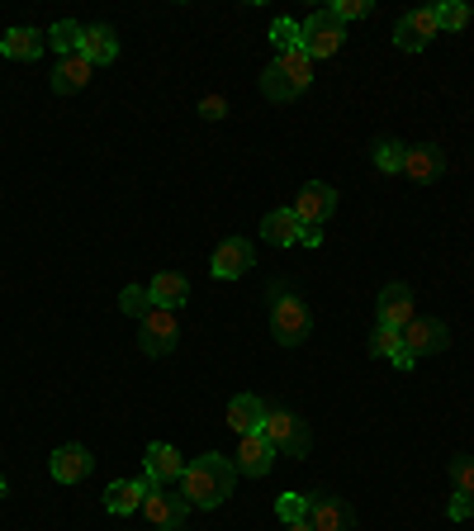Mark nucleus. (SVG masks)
<instances>
[{"label": "nucleus", "instance_id": "1", "mask_svg": "<svg viewBox=\"0 0 474 531\" xmlns=\"http://www.w3.org/2000/svg\"><path fill=\"white\" fill-rule=\"evenodd\" d=\"M237 484V465L233 456H219V451H209V456L190 460L181 475V494L190 508H219L223 498L233 494Z\"/></svg>", "mask_w": 474, "mask_h": 531}, {"label": "nucleus", "instance_id": "2", "mask_svg": "<svg viewBox=\"0 0 474 531\" xmlns=\"http://www.w3.org/2000/svg\"><path fill=\"white\" fill-rule=\"evenodd\" d=\"M271 332L280 347H299V342H309V332H313V318L304 309V299L285 290V280L271 285Z\"/></svg>", "mask_w": 474, "mask_h": 531}, {"label": "nucleus", "instance_id": "3", "mask_svg": "<svg viewBox=\"0 0 474 531\" xmlns=\"http://www.w3.org/2000/svg\"><path fill=\"white\" fill-rule=\"evenodd\" d=\"M261 432H266V441H271L275 451H285V456H294V460H304V456H309V446H313L304 418H294V413H285V408L266 413Z\"/></svg>", "mask_w": 474, "mask_h": 531}, {"label": "nucleus", "instance_id": "4", "mask_svg": "<svg viewBox=\"0 0 474 531\" xmlns=\"http://www.w3.org/2000/svg\"><path fill=\"white\" fill-rule=\"evenodd\" d=\"M299 38H304V53L318 62V57H332L337 48H342V38H347V29L332 19V10H313L304 24H299Z\"/></svg>", "mask_w": 474, "mask_h": 531}, {"label": "nucleus", "instance_id": "5", "mask_svg": "<svg viewBox=\"0 0 474 531\" xmlns=\"http://www.w3.org/2000/svg\"><path fill=\"white\" fill-rule=\"evenodd\" d=\"M143 513H147V522H152L157 531H181L190 503H185V494H171L166 484H152L147 498H143Z\"/></svg>", "mask_w": 474, "mask_h": 531}, {"label": "nucleus", "instance_id": "6", "mask_svg": "<svg viewBox=\"0 0 474 531\" xmlns=\"http://www.w3.org/2000/svg\"><path fill=\"white\" fill-rule=\"evenodd\" d=\"M176 337H181V323L171 309H152L147 318H138V342H143L147 356H166L176 351Z\"/></svg>", "mask_w": 474, "mask_h": 531}, {"label": "nucleus", "instance_id": "7", "mask_svg": "<svg viewBox=\"0 0 474 531\" xmlns=\"http://www.w3.org/2000/svg\"><path fill=\"white\" fill-rule=\"evenodd\" d=\"M437 34H441V24H437V10H432V5H427V10H408V15L394 24V43H399L403 53H422Z\"/></svg>", "mask_w": 474, "mask_h": 531}, {"label": "nucleus", "instance_id": "8", "mask_svg": "<svg viewBox=\"0 0 474 531\" xmlns=\"http://www.w3.org/2000/svg\"><path fill=\"white\" fill-rule=\"evenodd\" d=\"M403 347H408L413 361H422V356H437V351L451 347V332H446V323H437V318H413V323L403 328Z\"/></svg>", "mask_w": 474, "mask_h": 531}, {"label": "nucleus", "instance_id": "9", "mask_svg": "<svg viewBox=\"0 0 474 531\" xmlns=\"http://www.w3.org/2000/svg\"><path fill=\"white\" fill-rule=\"evenodd\" d=\"M294 214H299V223H309V228L328 223L337 214V190L328 181H309L299 190V200H294Z\"/></svg>", "mask_w": 474, "mask_h": 531}, {"label": "nucleus", "instance_id": "10", "mask_svg": "<svg viewBox=\"0 0 474 531\" xmlns=\"http://www.w3.org/2000/svg\"><path fill=\"white\" fill-rule=\"evenodd\" d=\"M237 475L247 479H261L266 470L275 465V446L266 441V432H247V437H237Z\"/></svg>", "mask_w": 474, "mask_h": 531}, {"label": "nucleus", "instance_id": "11", "mask_svg": "<svg viewBox=\"0 0 474 531\" xmlns=\"http://www.w3.org/2000/svg\"><path fill=\"white\" fill-rule=\"evenodd\" d=\"M375 313H380V328H408L413 318H418V309H413V290L408 285H384L380 290V304H375Z\"/></svg>", "mask_w": 474, "mask_h": 531}, {"label": "nucleus", "instance_id": "12", "mask_svg": "<svg viewBox=\"0 0 474 531\" xmlns=\"http://www.w3.org/2000/svg\"><path fill=\"white\" fill-rule=\"evenodd\" d=\"M309 522H313V531H351L356 527V513L337 494H309Z\"/></svg>", "mask_w": 474, "mask_h": 531}, {"label": "nucleus", "instance_id": "13", "mask_svg": "<svg viewBox=\"0 0 474 531\" xmlns=\"http://www.w3.org/2000/svg\"><path fill=\"white\" fill-rule=\"evenodd\" d=\"M48 470H53L57 484H81V479L95 470V456L81 441H72V446H57L53 460H48Z\"/></svg>", "mask_w": 474, "mask_h": 531}, {"label": "nucleus", "instance_id": "14", "mask_svg": "<svg viewBox=\"0 0 474 531\" xmlns=\"http://www.w3.org/2000/svg\"><path fill=\"white\" fill-rule=\"evenodd\" d=\"M252 242L247 238H228L214 247V261H209V271L219 275V280H237V275H247L252 271Z\"/></svg>", "mask_w": 474, "mask_h": 531}, {"label": "nucleus", "instance_id": "15", "mask_svg": "<svg viewBox=\"0 0 474 531\" xmlns=\"http://www.w3.org/2000/svg\"><path fill=\"white\" fill-rule=\"evenodd\" d=\"M441 171H446V152H441L437 143H418L403 152V176H408V181L427 185V181H437Z\"/></svg>", "mask_w": 474, "mask_h": 531}, {"label": "nucleus", "instance_id": "16", "mask_svg": "<svg viewBox=\"0 0 474 531\" xmlns=\"http://www.w3.org/2000/svg\"><path fill=\"white\" fill-rule=\"evenodd\" d=\"M143 460H147V479H152V484H171V479H181L185 465H190V460H185L176 446H166V441H152Z\"/></svg>", "mask_w": 474, "mask_h": 531}, {"label": "nucleus", "instance_id": "17", "mask_svg": "<svg viewBox=\"0 0 474 531\" xmlns=\"http://www.w3.org/2000/svg\"><path fill=\"white\" fill-rule=\"evenodd\" d=\"M81 57H86L91 67H110L114 57H119V34H114L110 24H86V34H81Z\"/></svg>", "mask_w": 474, "mask_h": 531}, {"label": "nucleus", "instance_id": "18", "mask_svg": "<svg viewBox=\"0 0 474 531\" xmlns=\"http://www.w3.org/2000/svg\"><path fill=\"white\" fill-rule=\"evenodd\" d=\"M304 228H309V223H299V214H294V209H271V214L261 219V238L275 242V247H299Z\"/></svg>", "mask_w": 474, "mask_h": 531}, {"label": "nucleus", "instance_id": "19", "mask_svg": "<svg viewBox=\"0 0 474 531\" xmlns=\"http://www.w3.org/2000/svg\"><path fill=\"white\" fill-rule=\"evenodd\" d=\"M147 489H152V479H119V484H110V489H105V513H114V517L138 513Z\"/></svg>", "mask_w": 474, "mask_h": 531}, {"label": "nucleus", "instance_id": "20", "mask_svg": "<svg viewBox=\"0 0 474 531\" xmlns=\"http://www.w3.org/2000/svg\"><path fill=\"white\" fill-rule=\"evenodd\" d=\"M147 294H152V309H181V304H190V280H185L181 271H162L152 285H147Z\"/></svg>", "mask_w": 474, "mask_h": 531}, {"label": "nucleus", "instance_id": "21", "mask_svg": "<svg viewBox=\"0 0 474 531\" xmlns=\"http://www.w3.org/2000/svg\"><path fill=\"white\" fill-rule=\"evenodd\" d=\"M266 413H271V408H266V403L256 399V394H237L233 403H228V427H233L237 437H247V432H261V422H266Z\"/></svg>", "mask_w": 474, "mask_h": 531}, {"label": "nucleus", "instance_id": "22", "mask_svg": "<svg viewBox=\"0 0 474 531\" xmlns=\"http://www.w3.org/2000/svg\"><path fill=\"white\" fill-rule=\"evenodd\" d=\"M48 48V34H38V29H5L0 38V53L15 57V62H38Z\"/></svg>", "mask_w": 474, "mask_h": 531}, {"label": "nucleus", "instance_id": "23", "mask_svg": "<svg viewBox=\"0 0 474 531\" xmlns=\"http://www.w3.org/2000/svg\"><path fill=\"white\" fill-rule=\"evenodd\" d=\"M91 72H95V67H91V62H86L81 53L62 57V62L53 67V91H57V95H76V91H86Z\"/></svg>", "mask_w": 474, "mask_h": 531}, {"label": "nucleus", "instance_id": "24", "mask_svg": "<svg viewBox=\"0 0 474 531\" xmlns=\"http://www.w3.org/2000/svg\"><path fill=\"white\" fill-rule=\"evenodd\" d=\"M370 356H389L399 370L418 366V361L408 356V347H403V332L399 328H375V337H370Z\"/></svg>", "mask_w": 474, "mask_h": 531}, {"label": "nucleus", "instance_id": "25", "mask_svg": "<svg viewBox=\"0 0 474 531\" xmlns=\"http://www.w3.org/2000/svg\"><path fill=\"white\" fill-rule=\"evenodd\" d=\"M275 67L290 76L294 91H309V81H313V57L304 53V43H299V48H290V53H275Z\"/></svg>", "mask_w": 474, "mask_h": 531}, {"label": "nucleus", "instance_id": "26", "mask_svg": "<svg viewBox=\"0 0 474 531\" xmlns=\"http://www.w3.org/2000/svg\"><path fill=\"white\" fill-rule=\"evenodd\" d=\"M81 34H86V24H76V19H62V24H53L48 29V48L62 57H72L81 53Z\"/></svg>", "mask_w": 474, "mask_h": 531}, {"label": "nucleus", "instance_id": "27", "mask_svg": "<svg viewBox=\"0 0 474 531\" xmlns=\"http://www.w3.org/2000/svg\"><path fill=\"white\" fill-rule=\"evenodd\" d=\"M261 95H266V100H275V105H285V100H294L299 91L290 86V76H285V72H280V67L271 62V67L261 72Z\"/></svg>", "mask_w": 474, "mask_h": 531}, {"label": "nucleus", "instance_id": "28", "mask_svg": "<svg viewBox=\"0 0 474 531\" xmlns=\"http://www.w3.org/2000/svg\"><path fill=\"white\" fill-rule=\"evenodd\" d=\"M403 152H408L403 143H394V138H380V143H375V166H380L384 176H399V171H403Z\"/></svg>", "mask_w": 474, "mask_h": 531}, {"label": "nucleus", "instance_id": "29", "mask_svg": "<svg viewBox=\"0 0 474 531\" xmlns=\"http://www.w3.org/2000/svg\"><path fill=\"white\" fill-rule=\"evenodd\" d=\"M432 10H437V24L441 29H451V34L470 24V5H465V0H441V5H432Z\"/></svg>", "mask_w": 474, "mask_h": 531}, {"label": "nucleus", "instance_id": "30", "mask_svg": "<svg viewBox=\"0 0 474 531\" xmlns=\"http://www.w3.org/2000/svg\"><path fill=\"white\" fill-rule=\"evenodd\" d=\"M119 309H124L128 318H147V313H152V294H147L143 285H124V294H119Z\"/></svg>", "mask_w": 474, "mask_h": 531}, {"label": "nucleus", "instance_id": "31", "mask_svg": "<svg viewBox=\"0 0 474 531\" xmlns=\"http://www.w3.org/2000/svg\"><path fill=\"white\" fill-rule=\"evenodd\" d=\"M275 513H280L285 527H290V522H304V517H309V494H280L275 498Z\"/></svg>", "mask_w": 474, "mask_h": 531}, {"label": "nucleus", "instance_id": "32", "mask_svg": "<svg viewBox=\"0 0 474 531\" xmlns=\"http://www.w3.org/2000/svg\"><path fill=\"white\" fill-rule=\"evenodd\" d=\"M271 43H275V53L299 48V43H304V38H299V24H294V19H275V24H271Z\"/></svg>", "mask_w": 474, "mask_h": 531}, {"label": "nucleus", "instance_id": "33", "mask_svg": "<svg viewBox=\"0 0 474 531\" xmlns=\"http://www.w3.org/2000/svg\"><path fill=\"white\" fill-rule=\"evenodd\" d=\"M328 10H332V19L347 29L351 19H365L370 10H375V5H370V0H337V5H328Z\"/></svg>", "mask_w": 474, "mask_h": 531}, {"label": "nucleus", "instance_id": "34", "mask_svg": "<svg viewBox=\"0 0 474 531\" xmlns=\"http://www.w3.org/2000/svg\"><path fill=\"white\" fill-rule=\"evenodd\" d=\"M451 484H456V494H474V456L451 460Z\"/></svg>", "mask_w": 474, "mask_h": 531}, {"label": "nucleus", "instance_id": "35", "mask_svg": "<svg viewBox=\"0 0 474 531\" xmlns=\"http://www.w3.org/2000/svg\"><path fill=\"white\" fill-rule=\"evenodd\" d=\"M200 114L209 119V124H219L223 114H228V100H223V95H204V100H200Z\"/></svg>", "mask_w": 474, "mask_h": 531}, {"label": "nucleus", "instance_id": "36", "mask_svg": "<svg viewBox=\"0 0 474 531\" xmlns=\"http://www.w3.org/2000/svg\"><path fill=\"white\" fill-rule=\"evenodd\" d=\"M446 513L456 517V522H465V517H470V494H456V498H451V508H446Z\"/></svg>", "mask_w": 474, "mask_h": 531}, {"label": "nucleus", "instance_id": "37", "mask_svg": "<svg viewBox=\"0 0 474 531\" xmlns=\"http://www.w3.org/2000/svg\"><path fill=\"white\" fill-rule=\"evenodd\" d=\"M323 242V228H304V238H299V247H318Z\"/></svg>", "mask_w": 474, "mask_h": 531}, {"label": "nucleus", "instance_id": "38", "mask_svg": "<svg viewBox=\"0 0 474 531\" xmlns=\"http://www.w3.org/2000/svg\"><path fill=\"white\" fill-rule=\"evenodd\" d=\"M285 531H313V522H309V517H304V522H290V527H285Z\"/></svg>", "mask_w": 474, "mask_h": 531}, {"label": "nucleus", "instance_id": "39", "mask_svg": "<svg viewBox=\"0 0 474 531\" xmlns=\"http://www.w3.org/2000/svg\"><path fill=\"white\" fill-rule=\"evenodd\" d=\"M0 498H5V475H0Z\"/></svg>", "mask_w": 474, "mask_h": 531}, {"label": "nucleus", "instance_id": "40", "mask_svg": "<svg viewBox=\"0 0 474 531\" xmlns=\"http://www.w3.org/2000/svg\"><path fill=\"white\" fill-rule=\"evenodd\" d=\"M470 517H474V494H470Z\"/></svg>", "mask_w": 474, "mask_h": 531}, {"label": "nucleus", "instance_id": "41", "mask_svg": "<svg viewBox=\"0 0 474 531\" xmlns=\"http://www.w3.org/2000/svg\"><path fill=\"white\" fill-rule=\"evenodd\" d=\"M0 475H5V470H0Z\"/></svg>", "mask_w": 474, "mask_h": 531}]
</instances>
